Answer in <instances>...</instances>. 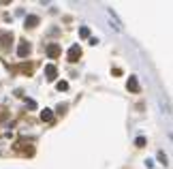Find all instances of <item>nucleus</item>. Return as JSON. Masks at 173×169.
Returning a JSON list of instances; mask_svg holds the SVG:
<instances>
[{
	"instance_id": "obj_13",
	"label": "nucleus",
	"mask_w": 173,
	"mask_h": 169,
	"mask_svg": "<svg viewBox=\"0 0 173 169\" xmlns=\"http://www.w3.org/2000/svg\"><path fill=\"white\" fill-rule=\"evenodd\" d=\"M22 71H24L26 75H32V64H22Z\"/></svg>"
},
{
	"instance_id": "obj_10",
	"label": "nucleus",
	"mask_w": 173,
	"mask_h": 169,
	"mask_svg": "<svg viewBox=\"0 0 173 169\" xmlns=\"http://www.w3.org/2000/svg\"><path fill=\"white\" fill-rule=\"evenodd\" d=\"M107 15H109V19H111V24L115 26V30H122V26H120V22H118V17L113 15V11H107Z\"/></svg>"
},
{
	"instance_id": "obj_8",
	"label": "nucleus",
	"mask_w": 173,
	"mask_h": 169,
	"mask_svg": "<svg viewBox=\"0 0 173 169\" xmlns=\"http://www.w3.org/2000/svg\"><path fill=\"white\" fill-rule=\"evenodd\" d=\"M126 88L130 90V92H139V82H137V77H128V82H126Z\"/></svg>"
},
{
	"instance_id": "obj_3",
	"label": "nucleus",
	"mask_w": 173,
	"mask_h": 169,
	"mask_svg": "<svg viewBox=\"0 0 173 169\" xmlns=\"http://www.w3.org/2000/svg\"><path fill=\"white\" fill-rule=\"evenodd\" d=\"M66 58H69V62H79V58H81V47L79 45H73V47L69 49Z\"/></svg>"
},
{
	"instance_id": "obj_15",
	"label": "nucleus",
	"mask_w": 173,
	"mask_h": 169,
	"mask_svg": "<svg viewBox=\"0 0 173 169\" xmlns=\"http://www.w3.org/2000/svg\"><path fill=\"white\" fill-rule=\"evenodd\" d=\"M137 148H143V145H145V137H137Z\"/></svg>"
},
{
	"instance_id": "obj_12",
	"label": "nucleus",
	"mask_w": 173,
	"mask_h": 169,
	"mask_svg": "<svg viewBox=\"0 0 173 169\" xmlns=\"http://www.w3.org/2000/svg\"><path fill=\"white\" fill-rule=\"evenodd\" d=\"M56 88H58L60 92H64V90H69V84H66V82H58V84H56Z\"/></svg>"
},
{
	"instance_id": "obj_2",
	"label": "nucleus",
	"mask_w": 173,
	"mask_h": 169,
	"mask_svg": "<svg viewBox=\"0 0 173 169\" xmlns=\"http://www.w3.org/2000/svg\"><path fill=\"white\" fill-rule=\"evenodd\" d=\"M11 43H13V32H0V49H7L11 47Z\"/></svg>"
},
{
	"instance_id": "obj_16",
	"label": "nucleus",
	"mask_w": 173,
	"mask_h": 169,
	"mask_svg": "<svg viewBox=\"0 0 173 169\" xmlns=\"http://www.w3.org/2000/svg\"><path fill=\"white\" fill-rule=\"evenodd\" d=\"M158 161H160L162 165H167V154L165 152H158Z\"/></svg>"
},
{
	"instance_id": "obj_6",
	"label": "nucleus",
	"mask_w": 173,
	"mask_h": 169,
	"mask_svg": "<svg viewBox=\"0 0 173 169\" xmlns=\"http://www.w3.org/2000/svg\"><path fill=\"white\" fill-rule=\"evenodd\" d=\"M45 75H47V82H56V77H58V69H56L53 64H47V66H45Z\"/></svg>"
},
{
	"instance_id": "obj_11",
	"label": "nucleus",
	"mask_w": 173,
	"mask_h": 169,
	"mask_svg": "<svg viewBox=\"0 0 173 169\" xmlns=\"http://www.w3.org/2000/svg\"><path fill=\"white\" fill-rule=\"evenodd\" d=\"M79 36H81V39H88V36H90V30H88V26H81V28H79Z\"/></svg>"
},
{
	"instance_id": "obj_9",
	"label": "nucleus",
	"mask_w": 173,
	"mask_h": 169,
	"mask_svg": "<svg viewBox=\"0 0 173 169\" xmlns=\"http://www.w3.org/2000/svg\"><path fill=\"white\" fill-rule=\"evenodd\" d=\"M41 120H43V122H51V120H53V114H51V109L45 107L43 111H41Z\"/></svg>"
},
{
	"instance_id": "obj_4",
	"label": "nucleus",
	"mask_w": 173,
	"mask_h": 169,
	"mask_svg": "<svg viewBox=\"0 0 173 169\" xmlns=\"http://www.w3.org/2000/svg\"><path fill=\"white\" fill-rule=\"evenodd\" d=\"M45 51H47V56H49L51 60H53V58H58V56L62 54V49H60V45H58V43H49Z\"/></svg>"
},
{
	"instance_id": "obj_1",
	"label": "nucleus",
	"mask_w": 173,
	"mask_h": 169,
	"mask_svg": "<svg viewBox=\"0 0 173 169\" xmlns=\"http://www.w3.org/2000/svg\"><path fill=\"white\" fill-rule=\"evenodd\" d=\"M15 150L22 152V154H26V156H32V154H34L32 144H26V141H17V144H15Z\"/></svg>"
},
{
	"instance_id": "obj_14",
	"label": "nucleus",
	"mask_w": 173,
	"mask_h": 169,
	"mask_svg": "<svg viewBox=\"0 0 173 169\" xmlns=\"http://www.w3.org/2000/svg\"><path fill=\"white\" fill-rule=\"evenodd\" d=\"M66 109H69V105H58V114H60V116H64V114H66Z\"/></svg>"
},
{
	"instance_id": "obj_5",
	"label": "nucleus",
	"mask_w": 173,
	"mask_h": 169,
	"mask_svg": "<svg viewBox=\"0 0 173 169\" xmlns=\"http://www.w3.org/2000/svg\"><path fill=\"white\" fill-rule=\"evenodd\" d=\"M30 54V43L28 41H19V45H17V56L19 58H26Z\"/></svg>"
},
{
	"instance_id": "obj_17",
	"label": "nucleus",
	"mask_w": 173,
	"mask_h": 169,
	"mask_svg": "<svg viewBox=\"0 0 173 169\" xmlns=\"http://www.w3.org/2000/svg\"><path fill=\"white\" fill-rule=\"evenodd\" d=\"M26 105H28L30 109H37V103H34L32 98H26Z\"/></svg>"
},
{
	"instance_id": "obj_7",
	"label": "nucleus",
	"mask_w": 173,
	"mask_h": 169,
	"mask_svg": "<svg viewBox=\"0 0 173 169\" xmlns=\"http://www.w3.org/2000/svg\"><path fill=\"white\" fill-rule=\"evenodd\" d=\"M38 22H41V19H38L37 15H28V17H26V22H24V26H26V28H37Z\"/></svg>"
}]
</instances>
